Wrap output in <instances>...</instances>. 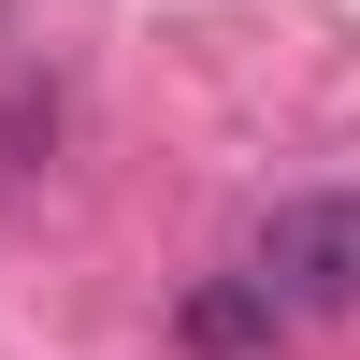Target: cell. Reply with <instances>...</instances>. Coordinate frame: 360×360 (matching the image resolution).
Instances as JSON below:
<instances>
[{
  "instance_id": "obj_2",
  "label": "cell",
  "mask_w": 360,
  "mask_h": 360,
  "mask_svg": "<svg viewBox=\"0 0 360 360\" xmlns=\"http://www.w3.org/2000/svg\"><path fill=\"white\" fill-rule=\"evenodd\" d=\"M259 332H274V288H188V346H259Z\"/></svg>"
},
{
  "instance_id": "obj_1",
  "label": "cell",
  "mask_w": 360,
  "mask_h": 360,
  "mask_svg": "<svg viewBox=\"0 0 360 360\" xmlns=\"http://www.w3.org/2000/svg\"><path fill=\"white\" fill-rule=\"evenodd\" d=\"M245 274L274 288V317H360V188H303V202H274V231H259Z\"/></svg>"
}]
</instances>
